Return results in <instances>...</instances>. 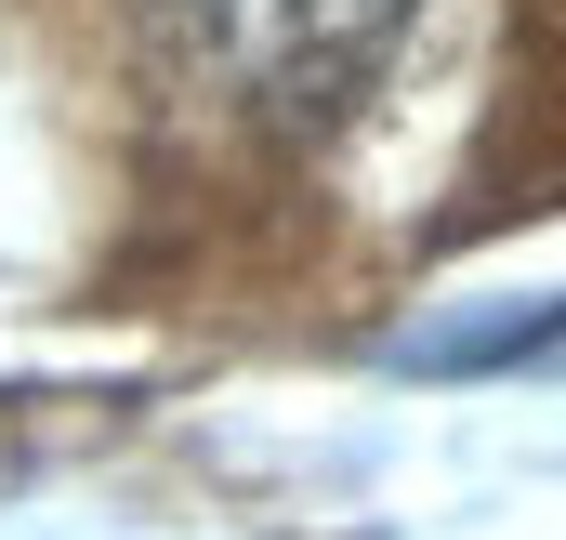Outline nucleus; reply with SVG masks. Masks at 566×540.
Listing matches in <instances>:
<instances>
[{
	"instance_id": "1",
	"label": "nucleus",
	"mask_w": 566,
	"mask_h": 540,
	"mask_svg": "<svg viewBox=\"0 0 566 540\" xmlns=\"http://www.w3.org/2000/svg\"><path fill=\"white\" fill-rule=\"evenodd\" d=\"M185 27L264 120H329L396 53L409 0H185Z\"/></svg>"
}]
</instances>
